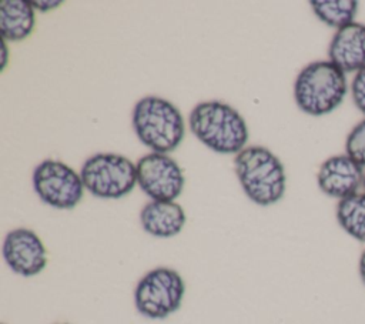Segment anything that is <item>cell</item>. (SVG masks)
Returning <instances> with one entry per match:
<instances>
[{"instance_id":"cell-14","label":"cell","mask_w":365,"mask_h":324,"mask_svg":"<svg viewBox=\"0 0 365 324\" xmlns=\"http://www.w3.org/2000/svg\"><path fill=\"white\" fill-rule=\"evenodd\" d=\"M336 221L348 236L365 244V191L338 201Z\"/></svg>"},{"instance_id":"cell-18","label":"cell","mask_w":365,"mask_h":324,"mask_svg":"<svg viewBox=\"0 0 365 324\" xmlns=\"http://www.w3.org/2000/svg\"><path fill=\"white\" fill-rule=\"evenodd\" d=\"M61 3L63 1H57V0H53V1H38V0H34V1H31L33 7L38 9L40 11H48V10L57 9L58 6H61Z\"/></svg>"},{"instance_id":"cell-19","label":"cell","mask_w":365,"mask_h":324,"mask_svg":"<svg viewBox=\"0 0 365 324\" xmlns=\"http://www.w3.org/2000/svg\"><path fill=\"white\" fill-rule=\"evenodd\" d=\"M358 273H359V278L365 285V248L362 250L359 260H358Z\"/></svg>"},{"instance_id":"cell-11","label":"cell","mask_w":365,"mask_h":324,"mask_svg":"<svg viewBox=\"0 0 365 324\" xmlns=\"http://www.w3.org/2000/svg\"><path fill=\"white\" fill-rule=\"evenodd\" d=\"M328 57L344 73H356L365 67V24L354 21L335 31Z\"/></svg>"},{"instance_id":"cell-1","label":"cell","mask_w":365,"mask_h":324,"mask_svg":"<svg viewBox=\"0 0 365 324\" xmlns=\"http://www.w3.org/2000/svg\"><path fill=\"white\" fill-rule=\"evenodd\" d=\"M188 123L194 136L220 154H238L248 140L244 117L221 101L198 103L191 110Z\"/></svg>"},{"instance_id":"cell-6","label":"cell","mask_w":365,"mask_h":324,"mask_svg":"<svg viewBox=\"0 0 365 324\" xmlns=\"http://www.w3.org/2000/svg\"><path fill=\"white\" fill-rule=\"evenodd\" d=\"M84 188L98 198H121L137 184L135 164L121 154L97 153L80 170Z\"/></svg>"},{"instance_id":"cell-16","label":"cell","mask_w":365,"mask_h":324,"mask_svg":"<svg viewBox=\"0 0 365 324\" xmlns=\"http://www.w3.org/2000/svg\"><path fill=\"white\" fill-rule=\"evenodd\" d=\"M346 154L365 167V118L352 127L345 141Z\"/></svg>"},{"instance_id":"cell-2","label":"cell","mask_w":365,"mask_h":324,"mask_svg":"<svg viewBox=\"0 0 365 324\" xmlns=\"http://www.w3.org/2000/svg\"><path fill=\"white\" fill-rule=\"evenodd\" d=\"M345 74L329 60L307 64L294 83V98L298 108L315 117L334 111L348 91Z\"/></svg>"},{"instance_id":"cell-13","label":"cell","mask_w":365,"mask_h":324,"mask_svg":"<svg viewBox=\"0 0 365 324\" xmlns=\"http://www.w3.org/2000/svg\"><path fill=\"white\" fill-rule=\"evenodd\" d=\"M36 26L34 7L27 0L0 1V33L4 41H21Z\"/></svg>"},{"instance_id":"cell-4","label":"cell","mask_w":365,"mask_h":324,"mask_svg":"<svg viewBox=\"0 0 365 324\" xmlns=\"http://www.w3.org/2000/svg\"><path fill=\"white\" fill-rule=\"evenodd\" d=\"M133 128L144 146L164 154L174 151L185 134L180 110L171 101L157 96H147L135 103Z\"/></svg>"},{"instance_id":"cell-17","label":"cell","mask_w":365,"mask_h":324,"mask_svg":"<svg viewBox=\"0 0 365 324\" xmlns=\"http://www.w3.org/2000/svg\"><path fill=\"white\" fill-rule=\"evenodd\" d=\"M351 96L355 107L365 116V67L355 73L351 83Z\"/></svg>"},{"instance_id":"cell-20","label":"cell","mask_w":365,"mask_h":324,"mask_svg":"<svg viewBox=\"0 0 365 324\" xmlns=\"http://www.w3.org/2000/svg\"><path fill=\"white\" fill-rule=\"evenodd\" d=\"M362 187H364V191H365V176H364V184H362Z\"/></svg>"},{"instance_id":"cell-21","label":"cell","mask_w":365,"mask_h":324,"mask_svg":"<svg viewBox=\"0 0 365 324\" xmlns=\"http://www.w3.org/2000/svg\"><path fill=\"white\" fill-rule=\"evenodd\" d=\"M64 324H68V323H64Z\"/></svg>"},{"instance_id":"cell-3","label":"cell","mask_w":365,"mask_h":324,"mask_svg":"<svg viewBox=\"0 0 365 324\" xmlns=\"http://www.w3.org/2000/svg\"><path fill=\"white\" fill-rule=\"evenodd\" d=\"M235 173L244 193L258 206H269L284 197L287 176L274 153L261 146H250L234 158Z\"/></svg>"},{"instance_id":"cell-7","label":"cell","mask_w":365,"mask_h":324,"mask_svg":"<svg viewBox=\"0 0 365 324\" xmlns=\"http://www.w3.org/2000/svg\"><path fill=\"white\" fill-rule=\"evenodd\" d=\"M33 187L43 203L60 210L76 207L84 194L81 177L57 160H44L34 168Z\"/></svg>"},{"instance_id":"cell-8","label":"cell","mask_w":365,"mask_h":324,"mask_svg":"<svg viewBox=\"0 0 365 324\" xmlns=\"http://www.w3.org/2000/svg\"><path fill=\"white\" fill-rule=\"evenodd\" d=\"M137 184L155 201H174L184 188V174L174 158L164 153H148L137 164Z\"/></svg>"},{"instance_id":"cell-15","label":"cell","mask_w":365,"mask_h":324,"mask_svg":"<svg viewBox=\"0 0 365 324\" xmlns=\"http://www.w3.org/2000/svg\"><path fill=\"white\" fill-rule=\"evenodd\" d=\"M309 4L322 23L336 30L354 23L359 10L355 0H312Z\"/></svg>"},{"instance_id":"cell-10","label":"cell","mask_w":365,"mask_h":324,"mask_svg":"<svg viewBox=\"0 0 365 324\" xmlns=\"http://www.w3.org/2000/svg\"><path fill=\"white\" fill-rule=\"evenodd\" d=\"M364 167L348 154L328 157L318 170L317 181L319 190L338 200H344L359 193L364 184Z\"/></svg>"},{"instance_id":"cell-5","label":"cell","mask_w":365,"mask_h":324,"mask_svg":"<svg viewBox=\"0 0 365 324\" xmlns=\"http://www.w3.org/2000/svg\"><path fill=\"white\" fill-rule=\"evenodd\" d=\"M185 283L178 271L157 267L145 273L134 288L137 311L150 320H163L174 314L182 304Z\"/></svg>"},{"instance_id":"cell-9","label":"cell","mask_w":365,"mask_h":324,"mask_svg":"<svg viewBox=\"0 0 365 324\" xmlns=\"http://www.w3.org/2000/svg\"><path fill=\"white\" fill-rule=\"evenodd\" d=\"M3 258L21 277H34L47 265V250L40 237L29 228H14L3 240Z\"/></svg>"},{"instance_id":"cell-12","label":"cell","mask_w":365,"mask_h":324,"mask_svg":"<svg viewBox=\"0 0 365 324\" xmlns=\"http://www.w3.org/2000/svg\"><path fill=\"white\" fill-rule=\"evenodd\" d=\"M140 223L147 234L158 238H170L182 231L185 213L178 203L153 200L141 208Z\"/></svg>"}]
</instances>
